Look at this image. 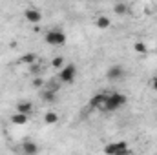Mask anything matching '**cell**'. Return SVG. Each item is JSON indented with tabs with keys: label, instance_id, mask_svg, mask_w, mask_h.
Listing matches in <instances>:
<instances>
[{
	"label": "cell",
	"instance_id": "1",
	"mask_svg": "<svg viewBox=\"0 0 157 155\" xmlns=\"http://www.w3.org/2000/svg\"><path fill=\"white\" fill-rule=\"evenodd\" d=\"M124 104H126V95H122V93H108L102 112H110V113H113V112L121 110Z\"/></svg>",
	"mask_w": 157,
	"mask_h": 155
},
{
	"label": "cell",
	"instance_id": "2",
	"mask_svg": "<svg viewBox=\"0 0 157 155\" xmlns=\"http://www.w3.org/2000/svg\"><path fill=\"white\" fill-rule=\"evenodd\" d=\"M59 78L66 84H73L75 78H77V68L73 64H64L59 71Z\"/></svg>",
	"mask_w": 157,
	"mask_h": 155
},
{
	"label": "cell",
	"instance_id": "3",
	"mask_svg": "<svg viewBox=\"0 0 157 155\" xmlns=\"http://www.w3.org/2000/svg\"><path fill=\"white\" fill-rule=\"evenodd\" d=\"M46 42L49 46H64L66 44V33L62 29H49L46 33Z\"/></svg>",
	"mask_w": 157,
	"mask_h": 155
},
{
	"label": "cell",
	"instance_id": "4",
	"mask_svg": "<svg viewBox=\"0 0 157 155\" xmlns=\"http://www.w3.org/2000/svg\"><path fill=\"white\" fill-rule=\"evenodd\" d=\"M24 18L29 24H40L42 13H40V9H37V7H28V9H24Z\"/></svg>",
	"mask_w": 157,
	"mask_h": 155
},
{
	"label": "cell",
	"instance_id": "5",
	"mask_svg": "<svg viewBox=\"0 0 157 155\" xmlns=\"http://www.w3.org/2000/svg\"><path fill=\"white\" fill-rule=\"evenodd\" d=\"M104 152L110 155H119V153H128L130 150H128L126 142H113V144H108L104 148Z\"/></svg>",
	"mask_w": 157,
	"mask_h": 155
},
{
	"label": "cell",
	"instance_id": "6",
	"mask_svg": "<svg viewBox=\"0 0 157 155\" xmlns=\"http://www.w3.org/2000/svg\"><path fill=\"white\" fill-rule=\"evenodd\" d=\"M106 97H108V93H97V95H93V99L90 100V106H91L93 110H99V112H102V108H104V102H106Z\"/></svg>",
	"mask_w": 157,
	"mask_h": 155
},
{
	"label": "cell",
	"instance_id": "7",
	"mask_svg": "<svg viewBox=\"0 0 157 155\" xmlns=\"http://www.w3.org/2000/svg\"><path fill=\"white\" fill-rule=\"evenodd\" d=\"M106 77L110 78V80H119V78H122L124 77V70H122V66H112V68H108Z\"/></svg>",
	"mask_w": 157,
	"mask_h": 155
},
{
	"label": "cell",
	"instance_id": "8",
	"mask_svg": "<svg viewBox=\"0 0 157 155\" xmlns=\"http://www.w3.org/2000/svg\"><path fill=\"white\" fill-rule=\"evenodd\" d=\"M17 112L26 113V115H31V113H33V104H31L29 100H20V102L17 104Z\"/></svg>",
	"mask_w": 157,
	"mask_h": 155
},
{
	"label": "cell",
	"instance_id": "9",
	"mask_svg": "<svg viewBox=\"0 0 157 155\" xmlns=\"http://www.w3.org/2000/svg\"><path fill=\"white\" fill-rule=\"evenodd\" d=\"M28 117L26 113H20V112H15L13 115H11V122L15 124V126H22V124H26L28 122Z\"/></svg>",
	"mask_w": 157,
	"mask_h": 155
},
{
	"label": "cell",
	"instance_id": "10",
	"mask_svg": "<svg viewBox=\"0 0 157 155\" xmlns=\"http://www.w3.org/2000/svg\"><path fill=\"white\" fill-rule=\"evenodd\" d=\"M22 152L26 155H33L39 152V146L35 144V142H31V141H24V144H22Z\"/></svg>",
	"mask_w": 157,
	"mask_h": 155
},
{
	"label": "cell",
	"instance_id": "11",
	"mask_svg": "<svg viewBox=\"0 0 157 155\" xmlns=\"http://www.w3.org/2000/svg\"><path fill=\"white\" fill-rule=\"evenodd\" d=\"M110 24H112V22H110V18H108V17H99V18L95 20V26H97L99 29H108V28H110Z\"/></svg>",
	"mask_w": 157,
	"mask_h": 155
},
{
	"label": "cell",
	"instance_id": "12",
	"mask_svg": "<svg viewBox=\"0 0 157 155\" xmlns=\"http://www.w3.org/2000/svg\"><path fill=\"white\" fill-rule=\"evenodd\" d=\"M44 122H46V124H49V126H53V124H57V122H59V115H57L55 112H48V113L44 115Z\"/></svg>",
	"mask_w": 157,
	"mask_h": 155
},
{
	"label": "cell",
	"instance_id": "13",
	"mask_svg": "<svg viewBox=\"0 0 157 155\" xmlns=\"http://www.w3.org/2000/svg\"><path fill=\"white\" fill-rule=\"evenodd\" d=\"M20 64H35V55L29 53V55L22 57V59H20Z\"/></svg>",
	"mask_w": 157,
	"mask_h": 155
},
{
	"label": "cell",
	"instance_id": "14",
	"mask_svg": "<svg viewBox=\"0 0 157 155\" xmlns=\"http://www.w3.org/2000/svg\"><path fill=\"white\" fill-rule=\"evenodd\" d=\"M133 49H135L137 53H141V55L146 53V46H144L143 42H135V44H133Z\"/></svg>",
	"mask_w": 157,
	"mask_h": 155
},
{
	"label": "cell",
	"instance_id": "15",
	"mask_svg": "<svg viewBox=\"0 0 157 155\" xmlns=\"http://www.w3.org/2000/svg\"><path fill=\"white\" fill-rule=\"evenodd\" d=\"M51 66H53V68H57V70H60V68L64 66V59H62V57H57V59H53Z\"/></svg>",
	"mask_w": 157,
	"mask_h": 155
},
{
	"label": "cell",
	"instance_id": "16",
	"mask_svg": "<svg viewBox=\"0 0 157 155\" xmlns=\"http://www.w3.org/2000/svg\"><path fill=\"white\" fill-rule=\"evenodd\" d=\"M126 11H128L126 4H115V13H117V15H124Z\"/></svg>",
	"mask_w": 157,
	"mask_h": 155
},
{
	"label": "cell",
	"instance_id": "17",
	"mask_svg": "<svg viewBox=\"0 0 157 155\" xmlns=\"http://www.w3.org/2000/svg\"><path fill=\"white\" fill-rule=\"evenodd\" d=\"M33 86H37V88H39V86H42V80H40V78H37V80L33 82Z\"/></svg>",
	"mask_w": 157,
	"mask_h": 155
},
{
	"label": "cell",
	"instance_id": "18",
	"mask_svg": "<svg viewBox=\"0 0 157 155\" xmlns=\"http://www.w3.org/2000/svg\"><path fill=\"white\" fill-rule=\"evenodd\" d=\"M152 88L157 91V78H154V80H152Z\"/></svg>",
	"mask_w": 157,
	"mask_h": 155
}]
</instances>
